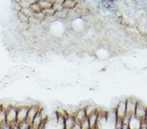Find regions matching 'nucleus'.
<instances>
[{
  "instance_id": "f257e3e1",
  "label": "nucleus",
  "mask_w": 147,
  "mask_h": 129,
  "mask_svg": "<svg viewBox=\"0 0 147 129\" xmlns=\"http://www.w3.org/2000/svg\"><path fill=\"white\" fill-rule=\"evenodd\" d=\"M6 115L7 123L11 126L17 124V106L10 105L6 110Z\"/></svg>"
},
{
  "instance_id": "f03ea898",
  "label": "nucleus",
  "mask_w": 147,
  "mask_h": 129,
  "mask_svg": "<svg viewBox=\"0 0 147 129\" xmlns=\"http://www.w3.org/2000/svg\"><path fill=\"white\" fill-rule=\"evenodd\" d=\"M138 101L134 98H127L126 99V117H130L135 115V112Z\"/></svg>"
},
{
  "instance_id": "7ed1b4c3",
  "label": "nucleus",
  "mask_w": 147,
  "mask_h": 129,
  "mask_svg": "<svg viewBox=\"0 0 147 129\" xmlns=\"http://www.w3.org/2000/svg\"><path fill=\"white\" fill-rule=\"evenodd\" d=\"M29 106L23 105L17 107V123H21L26 121L27 115Z\"/></svg>"
},
{
  "instance_id": "20e7f679",
  "label": "nucleus",
  "mask_w": 147,
  "mask_h": 129,
  "mask_svg": "<svg viewBox=\"0 0 147 129\" xmlns=\"http://www.w3.org/2000/svg\"><path fill=\"white\" fill-rule=\"evenodd\" d=\"M41 109L38 105H30L29 106V109H28L26 122L31 126L32 121L36 116V115L41 111Z\"/></svg>"
},
{
  "instance_id": "39448f33",
  "label": "nucleus",
  "mask_w": 147,
  "mask_h": 129,
  "mask_svg": "<svg viewBox=\"0 0 147 129\" xmlns=\"http://www.w3.org/2000/svg\"><path fill=\"white\" fill-rule=\"evenodd\" d=\"M118 119H124L126 116V100H122L118 103L115 108Z\"/></svg>"
},
{
  "instance_id": "423d86ee",
  "label": "nucleus",
  "mask_w": 147,
  "mask_h": 129,
  "mask_svg": "<svg viewBox=\"0 0 147 129\" xmlns=\"http://www.w3.org/2000/svg\"><path fill=\"white\" fill-rule=\"evenodd\" d=\"M146 111H147L146 108L144 106V105L142 104L141 103L138 102H137L134 116L136 117H137L138 119H139L141 121L145 120Z\"/></svg>"
},
{
  "instance_id": "0eeeda50",
  "label": "nucleus",
  "mask_w": 147,
  "mask_h": 129,
  "mask_svg": "<svg viewBox=\"0 0 147 129\" xmlns=\"http://www.w3.org/2000/svg\"><path fill=\"white\" fill-rule=\"evenodd\" d=\"M47 119L46 117L45 118H44L43 116H42V110H41V111H40L39 113L36 115V116L35 117V118L32 121V125H31V126L38 129L40 127V126L42 125V123H43L45 121L47 120Z\"/></svg>"
},
{
  "instance_id": "6e6552de",
  "label": "nucleus",
  "mask_w": 147,
  "mask_h": 129,
  "mask_svg": "<svg viewBox=\"0 0 147 129\" xmlns=\"http://www.w3.org/2000/svg\"><path fill=\"white\" fill-rule=\"evenodd\" d=\"M88 119L90 126L91 128H97L99 120V114L98 110L95 112L94 113L92 114L87 117Z\"/></svg>"
},
{
  "instance_id": "1a4fd4ad",
  "label": "nucleus",
  "mask_w": 147,
  "mask_h": 129,
  "mask_svg": "<svg viewBox=\"0 0 147 129\" xmlns=\"http://www.w3.org/2000/svg\"><path fill=\"white\" fill-rule=\"evenodd\" d=\"M74 117L76 121L80 122V123L84 120V119H86L87 114L84 108H80L77 110V112H75V114L74 115Z\"/></svg>"
},
{
  "instance_id": "9d476101",
  "label": "nucleus",
  "mask_w": 147,
  "mask_h": 129,
  "mask_svg": "<svg viewBox=\"0 0 147 129\" xmlns=\"http://www.w3.org/2000/svg\"><path fill=\"white\" fill-rule=\"evenodd\" d=\"M142 121L135 116L131 117L129 120V126L130 129H140Z\"/></svg>"
},
{
  "instance_id": "9b49d317",
  "label": "nucleus",
  "mask_w": 147,
  "mask_h": 129,
  "mask_svg": "<svg viewBox=\"0 0 147 129\" xmlns=\"http://www.w3.org/2000/svg\"><path fill=\"white\" fill-rule=\"evenodd\" d=\"M76 120L74 116L67 115L65 118V128L64 129H72L74 126Z\"/></svg>"
},
{
  "instance_id": "f8f14e48",
  "label": "nucleus",
  "mask_w": 147,
  "mask_h": 129,
  "mask_svg": "<svg viewBox=\"0 0 147 129\" xmlns=\"http://www.w3.org/2000/svg\"><path fill=\"white\" fill-rule=\"evenodd\" d=\"M77 1H72V0H67V1H64L63 2V8L67 9V10H71L75 8V7L77 5Z\"/></svg>"
},
{
  "instance_id": "ddd939ff",
  "label": "nucleus",
  "mask_w": 147,
  "mask_h": 129,
  "mask_svg": "<svg viewBox=\"0 0 147 129\" xmlns=\"http://www.w3.org/2000/svg\"><path fill=\"white\" fill-rule=\"evenodd\" d=\"M68 11L69 10H67V9H63V10H61L60 11L56 12L54 16H55L56 18H60V19H65V18H67Z\"/></svg>"
},
{
  "instance_id": "4468645a",
  "label": "nucleus",
  "mask_w": 147,
  "mask_h": 129,
  "mask_svg": "<svg viewBox=\"0 0 147 129\" xmlns=\"http://www.w3.org/2000/svg\"><path fill=\"white\" fill-rule=\"evenodd\" d=\"M7 123V115L6 110L2 107V105L0 108V125Z\"/></svg>"
},
{
  "instance_id": "2eb2a0df",
  "label": "nucleus",
  "mask_w": 147,
  "mask_h": 129,
  "mask_svg": "<svg viewBox=\"0 0 147 129\" xmlns=\"http://www.w3.org/2000/svg\"><path fill=\"white\" fill-rule=\"evenodd\" d=\"M63 2L64 1H54L53 4V8L56 12L60 11L63 9Z\"/></svg>"
},
{
  "instance_id": "dca6fc26",
  "label": "nucleus",
  "mask_w": 147,
  "mask_h": 129,
  "mask_svg": "<svg viewBox=\"0 0 147 129\" xmlns=\"http://www.w3.org/2000/svg\"><path fill=\"white\" fill-rule=\"evenodd\" d=\"M38 3L41 6L42 10L53 7V1H45V0H44V1H38Z\"/></svg>"
},
{
  "instance_id": "f3484780",
  "label": "nucleus",
  "mask_w": 147,
  "mask_h": 129,
  "mask_svg": "<svg viewBox=\"0 0 147 129\" xmlns=\"http://www.w3.org/2000/svg\"><path fill=\"white\" fill-rule=\"evenodd\" d=\"M30 9H32L34 14L40 13V12H41L42 11L41 7V6L39 5V3H38V1H35L34 3L31 5Z\"/></svg>"
},
{
  "instance_id": "a211bd4d",
  "label": "nucleus",
  "mask_w": 147,
  "mask_h": 129,
  "mask_svg": "<svg viewBox=\"0 0 147 129\" xmlns=\"http://www.w3.org/2000/svg\"><path fill=\"white\" fill-rule=\"evenodd\" d=\"M35 1H26V0H22V1H18V3L19 5L20 6L21 9H26V8H29L30 7L31 5L34 3Z\"/></svg>"
},
{
  "instance_id": "6ab92c4d",
  "label": "nucleus",
  "mask_w": 147,
  "mask_h": 129,
  "mask_svg": "<svg viewBox=\"0 0 147 129\" xmlns=\"http://www.w3.org/2000/svg\"><path fill=\"white\" fill-rule=\"evenodd\" d=\"M18 17L20 20V22L22 23H28V21H29V18L26 15H25L22 11H20L18 13Z\"/></svg>"
},
{
  "instance_id": "aec40b11",
  "label": "nucleus",
  "mask_w": 147,
  "mask_h": 129,
  "mask_svg": "<svg viewBox=\"0 0 147 129\" xmlns=\"http://www.w3.org/2000/svg\"><path fill=\"white\" fill-rule=\"evenodd\" d=\"M42 12L44 13V15H45L46 17H47V16H48V17L49 16H53L56 13V11L54 10V9L53 7L45 9V10H42Z\"/></svg>"
},
{
  "instance_id": "412c9836",
  "label": "nucleus",
  "mask_w": 147,
  "mask_h": 129,
  "mask_svg": "<svg viewBox=\"0 0 147 129\" xmlns=\"http://www.w3.org/2000/svg\"><path fill=\"white\" fill-rule=\"evenodd\" d=\"M84 108H85V110H86L87 117L97 111V109L96 108L93 106H90V105H88L86 107Z\"/></svg>"
},
{
  "instance_id": "4be33fe9",
  "label": "nucleus",
  "mask_w": 147,
  "mask_h": 129,
  "mask_svg": "<svg viewBox=\"0 0 147 129\" xmlns=\"http://www.w3.org/2000/svg\"><path fill=\"white\" fill-rule=\"evenodd\" d=\"M21 11L22 12V13L24 14L25 15H26L28 18H30L32 17V16H34V12L32 11V9H30V7L29 8H26V9H22Z\"/></svg>"
},
{
  "instance_id": "5701e85b",
  "label": "nucleus",
  "mask_w": 147,
  "mask_h": 129,
  "mask_svg": "<svg viewBox=\"0 0 147 129\" xmlns=\"http://www.w3.org/2000/svg\"><path fill=\"white\" fill-rule=\"evenodd\" d=\"M80 125H81L82 129H91L88 118L84 119L82 121L80 122Z\"/></svg>"
},
{
  "instance_id": "b1692460",
  "label": "nucleus",
  "mask_w": 147,
  "mask_h": 129,
  "mask_svg": "<svg viewBox=\"0 0 147 129\" xmlns=\"http://www.w3.org/2000/svg\"><path fill=\"white\" fill-rule=\"evenodd\" d=\"M129 117L125 116V118L123 119L122 129H130L129 126Z\"/></svg>"
},
{
  "instance_id": "393cba45",
  "label": "nucleus",
  "mask_w": 147,
  "mask_h": 129,
  "mask_svg": "<svg viewBox=\"0 0 147 129\" xmlns=\"http://www.w3.org/2000/svg\"><path fill=\"white\" fill-rule=\"evenodd\" d=\"M18 125V129H30L31 126L26 121L19 123Z\"/></svg>"
},
{
  "instance_id": "a878e982",
  "label": "nucleus",
  "mask_w": 147,
  "mask_h": 129,
  "mask_svg": "<svg viewBox=\"0 0 147 129\" xmlns=\"http://www.w3.org/2000/svg\"><path fill=\"white\" fill-rule=\"evenodd\" d=\"M123 119H118L115 125V129H122Z\"/></svg>"
},
{
  "instance_id": "bb28decb",
  "label": "nucleus",
  "mask_w": 147,
  "mask_h": 129,
  "mask_svg": "<svg viewBox=\"0 0 147 129\" xmlns=\"http://www.w3.org/2000/svg\"><path fill=\"white\" fill-rule=\"evenodd\" d=\"M0 129H11V126L7 123H5L0 125Z\"/></svg>"
},
{
  "instance_id": "cd10ccee",
  "label": "nucleus",
  "mask_w": 147,
  "mask_h": 129,
  "mask_svg": "<svg viewBox=\"0 0 147 129\" xmlns=\"http://www.w3.org/2000/svg\"><path fill=\"white\" fill-rule=\"evenodd\" d=\"M72 129H82L81 128V125H80V122H78V121H76L74 126H73V127Z\"/></svg>"
},
{
  "instance_id": "c85d7f7f",
  "label": "nucleus",
  "mask_w": 147,
  "mask_h": 129,
  "mask_svg": "<svg viewBox=\"0 0 147 129\" xmlns=\"http://www.w3.org/2000/svg\"><path fill=\"white\" fill-rule=\"evenodd\" d=\"M30 129H37V128H34V127H32V126H30Z\"/></svg>"
},
{
  "instance_id": "c756f323",
  "label": "nucleus",
  "mask_w": 147,
  "mask_h": 129,
  "mask_svg": "<svg viewBox=\"0 0 147 129\" xmlns=\"http://www.w3.org/2000/svg\"><path fill=\"white\" fill-rule=\"evenodd\" d=\"M91 129H98V128H91Z\"/></svg>"
},
{
  "instance_id": "7c9ffc66",
  "label": "nucleus",
  "mask_w": 147,
  "mask_h": 129,
  "mask_svg": "<svg viewBox=\"0 0 147 129\" xmlns=\"http://www.w3.org/2000/svg\"><path fill=\"white\" fill-rule=\"evenodd\" d=\"M2 105V104H1ZM1 105H0V108H1Z\"/></svg>"
}]
</instances>
